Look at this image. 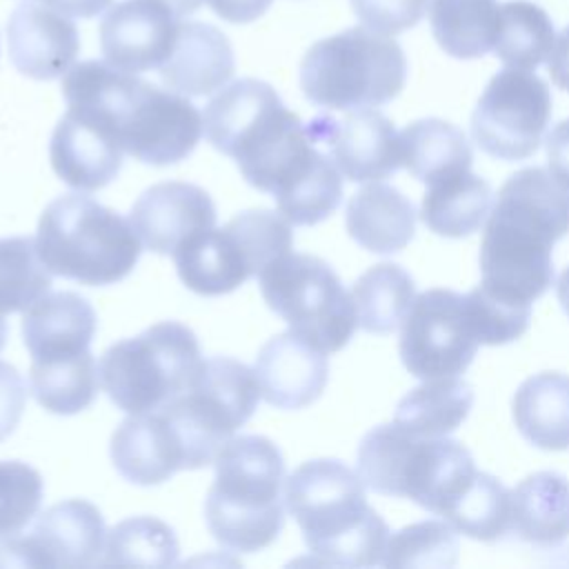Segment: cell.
I'll return each instance as SVG.
<instances>
[{
  "label": "cell",
  "mask_w": 569,
  "mask_h": 569,
  "mask_svg": "<svg viewBox=\"0 0 569 569\" xmlns=\"http://www.w3.org/2000/svg\"><path fill=\"white\" fill-rule=\"evenodd\" d=\"M62 96L69 111L144 164L180 162L202 136V116L187 96L149 84L107 60L76 62L62 76Z\"/></svg>",
  "instance_id": "obj_1"
},
{
  "label": "cell",
  "mask_w": 569,
  "mask_h": 569,
  "mask_svg": "<svg viewBox=\"0 0 569 569\" xmlns=\"http://www.w3.org/2000/svg\"><path fill=\"white\" fill-rule=\"evenodd\" d=\"M567 233L569 189L542 167L511 173L480 240V284L531 305L551 287V247Z\"/></svg>",
  "instance_id": "obj_2"
},
{
  "label": "cell",
  "mask_w": 569,
  "mask_h": 569,
  "mask_svg": "<svg viewBox=\"0 0 569 569\" xmlns=\"http://www.w3.org/2000/svg\"><path fill=\"white\" fill-rule=\"evenodd\" d=\"M213 149L236 160L244 180L276 198L291 191L325 158L307 124L284 107L276 89L242 78L224 84L202 113Z\"/></svg>",
  "instance_id": "obj_3"
},
{
  "label": "cell",
  "mask_w": 569,
  "mask_h": 569,
  "mask_svg": "<svg viewBox=\"0 0 569 569\" xmlns=\"http://www.w3.org/2000/svg\"><path fill=\"white\" fill-rule=\"evenodd\" d=\"M284 507L309 551L340 567L380 565L389 527L369 507L365 482L340 460L318 458L284 480Z\"/></svg>",
  "instance_id": "obj_4"
},
{
  "label": "cell",
  "mask_w": 569,
  "mask_h": 569,
  "mask_svg": "<svg viewBox=\"0 0 569 569\" xmlns=\"http://www.w3.org/2000/svg\"><path fill=\"white\" fill-rule=\"evenodd\" d=\"M213 465L216 478L204 502L211 536L244 553L269 547L284 522L280 449L264 436H238L224 442Z\"/></svg>",
  "instance_id": "obj_5"
},
{
  "label": "cell",
  "mask_w": 569,
  "mask_h": 569,
  "mask_svg": "<svg viewBox=\"0 0 569 569\" xmlns=\"http://www.w3.org/2000/svg\"><path fill=\"white\" fill-rule=\"evenodd\" d=\"M478 469L458 440L416 438L396 422L373 427L358 447V476L382 496L409 498L442 516L471 485Z\"/></svg>",
  "instance_id": "obj_6"
},
{
  "label": "cell",
  "mask_w": 569,
  "mask_h": 569,
  "mask_svg": "<svg viewBox=\"0 0 569 569\" xmlns=\"http://www.w3.org/2000/svg\"><path fill=\"white\" fill-rule=\"evenodd\" d=\"M36 249L53 276L102 287L131 273L142 242L131 220L89 196L67 193L42 211Z\"/></svg>",
  "instance_id": "obj_7"
},
{
  "label": "cell",
  "mask_w": 569,
  "mask_h": 569,
  "mask_svg": "<svg viewBox=\"0 0 569 569\" xmlns=\"http://www.w3.org/2000/svg\"><path fill=\"white\" fill-rule=\"evenodd\" d=\"M405 80L400 44L365 24L318 40L300 62L307 100L333 111L380 107L402 91Z\"/></svg>",
  "instance_id": "obj_8"
},
{
  "label": "cell",
  "mask_w": 569,
  "mask_h": 569,
  "mask_svg": "<svg viewBox=\"0 0 569 569\" xmlns=\"http://www.w3.org/2000/svg\"><path fill=\"white\" fill-rule=\"evenodd\" d=\"M202 356L193 331L164 320L142 333L111 345L100 358V385L122 411H156L200 373Z\"/></svg>",
  "instance_id": "obj_9"
},
{
  "label": "cell",
  "mask_w": 569,
  "mask_h": 569,
  "mask_svg": "<svg viewBox=\"0 0 569 569\" xmlns=\"http://www.w3.org/2000/svg\"><path fill=\"white\" fill-rule=\"evenodd\" d=\"M291 222L276 211L251 209L224 227L207 229L173 251L176 269L187 289L200 296H222L276 258L291 251Z\"/></svg>",
  "instance_id": "obj_10"
},
{
  "label": "cell",
  "mask_w": 569,
  "mask_h": 569,
  "mask_svg": "<svg viewBox=\"0 0 569 569\" xmlns=\"http://www.w3.org/2000/svg\"><path fill=\"white\" fill-rule=\"evenodd\" d=\"M258 280L269 309L320 351H340L351 340L358 327L353 298L322 258L289 251L267 264Z\"/></svg>",
  "instance_id": "obj_11"
},
{
  "label": "cell",
  "mask_w": 569,
  "mask_h": 569,
  "mask_svg": "<svg viewBox=\"0 0 569 569\" xmlns=\"http://www.w3.org/2000/svg\"><path fill=\"white\" fill-rule=\"evenodd\" d=\"M260 387L256 371L233 358H207L193 385L160 409L178 429L189 469L207 467L253 416Z\"/></svg>",
  "instance_id": "obj_12"
},
{
  "label": "cell",
  "mask_w": 569,
  "mask_h": 569,
  "mask_svg": "<svg viewBox=\"0 0 569 569\" xmlns=\"http://www.w3.org/2000/svg\"><path fill=\"white\" fill-rule=\"evenodd\" d=\"M549 118L547 82L531 71L507 67L485 87L471 113V136L498 160H525L538 151Z\"/></svg>",
  "instance_id": "obj_13"
},
{
  "label": "cell",
  "mask_w": 569,
  "mask_h": 569,
  "mask_svg": "<svg viewBox=\"0 0 569 569\" xmlns=\"http://www.w3.org/2000/svg\"><path fill=\"white\" fill-rule=\"evenodd\" d=\"M478 345L465 296L436 287L413 298L402 320L398 349L411 376L431 380L465 373Z\"/></svg>",
  "instance_id": "obj_14"
},
{
  "label": "cell",
  "mask_w": 569,
  "mask_h": 569,
  "mask_svg": "<svg viewBox=\"0 0 569 569\" xmlns=\"http://www.w3.org/2000/svg\"><path fill=\"white\" fill-rule=\"evenodd\" d=\"M104 542L98 507L73 498L44 509L27 536H7L0 567H93L102 560Z\"/></svg>",
  "instance_id": "obj_15"
},
{
  "label": "cell",
  "mask_w": 569,
  "mask_h": 569,
  "mask_svg": "<svg viewBox=\"0 0 569 569\" xmlns=\"http://www.w3.org/2000/svg\"><path fill=\"white\" fill-rule=\"evenodd\" d=\"M307 131L351 182H376L402 167L400 133L376 109H353L340 120L322 113L307 122Z\"/></svg>",
  "instance_id": "obj_16"
},
{
  "label": "cell",
  "mask_w": 569,
  "mask_h": 569,
  "mask_svg": "<svg viewBox=\"0 0 569 569\" xmlns=\"http://www.w3.org/2000/svg\"><path fill=\"white\" fill-rule=\"evenodd\" d=\"M180 18L164 0H122L104 11L100 47L104 60L122 71L160 69L171 56Z\"/></svg>",
  "instance_id": "obj_17"
},
{
  "label": "cell",
  "mask_w": 569,
  "mask_h": 569,
  "mask_svg": "<svg viewBox=\"0 0 569 569\" xmlns=\"http://www.w3.org/2000/svg\"><path fill=\"white\" fill-rule=\"evenodd\" d=\"M142 247L169 253L200 231L216 224V207L209 193L189 182H160L147 189L129 216Z\"/></svg>",
  "instance_id": "obj_18"
},
{
  "label": "cell",
  "mask_w": 569,
  "mask_h": 569,
  "mask_svg": "<svg viewBox=\"0 0 569 569\" xmlns=\"http://www.w3.org/2000/svg\"><path fill=\"white\" fill-rule=\"evenodd\" d=\"M7 42L13 67L33 80L64 76L80 51L76 24L42 2H27L13 9L7 24Z\"/></svg>",
  "instance_id": "obj_19"
},
{
  "label": "cell",
  "mask_w": 569,
  "mask_h": 569,
  "mask_svg": "<svg viewBox=\"0 0 569 569\" xmlns=\"http://www.w3.org/2000/svg\"><path fill=\"white\" fill-rule=\"evenodd\" d=\"M111 460L122 478L142 487L189 469L182 438L162 409L129 413L111 436Z\"/></svg>",
  "instance_id": "obj_20"
},
{
  "label": "cell",
  "mask_w": 569,
  "mask_h": 569,
  "mask_svg": "<svg viewBox=\"0 0 569 569\" xmlns=\"http://www.w3.org/2000/svg\"><path fill=\"white\" fill-rule=\"evenodd\" d=\"M260 396L278 409H302L320 398L329 378L325 351L293 333L273 336L256 358Z\"/></svg>",
  "instance_id": "obj_21"
},
{
  "label": "cell",
  "mask_w": 569,
  "mask_h": 569,
  "mask_svg": "<svg viewBox=\"0 0 569 569\" xmlns=\"http://www.w3.org/2000/svg\"><path fill=\"white\" fill-rule=\"evenodd\" d=\"M233 69V49L220 29L204 22H180L173 51L158 71L167 89L189 98L222 89Z\"/></svg>",
  "instance_id": "obj_22"
},
{
  "label": "cell",
  "mask_w": 569,
  "mask_h": 569,
  "mask_svg": "<svg viewBox=\"0 0 569 569\" xmlns=\"http://www.w3.org/2000/svg\"><path fill=\"white\" fill-rule=\"evenodd\" d=\"M122 149L102 129L67 109L49 144L53 171L78 191L107 187L122 167Z\"/></svg>",
  "instance_id": "obj_23"
},
{
  "label": "cell",
  "mask_w": 569,
  "mask_h": 569,
  "mask_svg": "<svg viewBox=\"0 0 569 569\" xmlns=\"http://www.w3.org/2000/svg\"><path fill=\"white\" fill-rule=\"evenodd\" d=\"M93 333L96 311L73 291L47 293L22 316V338L31 360L82 353L89 349Z\"/></svg>",
  "instance_id": "obj_24"
},
{
  "label": "cell",
  "mask_w": 569,
  "mask_h": 569,
  "mask_svg": "<svg viewBox=\"0 0 569 569\" xmlns=\"http://www.w3.org/2000/svg\"><path fill=\"white\" fill-rule=\"evenodd\" d=\"M509 533L551 549L569 538V480L556 471H536L511 489Z\"/></svg>",
  "instance_id": "obj_25"
},
{
  "label": "cell",
  "mask_w": 569,
  "mask_h": 569,
  "mask_svg": "<svg viewBox=\"0 0 569 569\" xmlns=\"http://www.w3.org/2000/svg\"><path fill=\"white\" fill-rule=\"evenodd\" d=\"M347 231L367 251L396 253L416 231V209L396 187L371 182L356 191L347 204Z\"/></svg>",
  "instance_id": "obj_26"
},
{
  "label": "cell",
  "mask_w": 569,
  "mask_h": 569,
  "mask_svg": "<svg viewBox=\"0 0 569 569\" xmlns=\"http://www.w3.org/2000/svg\"><path fill=\"white\" fill-rule=\"evenodd\" d=\"M518 431L545 451L569 449V376L540 371L520 382L511 400Z\"/></svg>",
  "instance_id": "obj_27"
},
{
  "label": "cell",
  "mask_w": 569,
  "mask_h": 569,
  "mask_svg": "<svg viewBox=\"0 0 569 569\" xmlns=\"http://www.w3.org/2000/svg\"><path fill=\"white\" fill-rule=\"evenodd\" d=\"M491 187L485 178L462 171L429 182L420 218L438 236L467 238L482 227L491 211Z\"/></svg>",
  "instance_id": "obj_28"
},
{
  "label": "cell",
  "mask_w": 569,
  "mask_h": 569,
  "mask_svg": "<svg viewBox=\"0 0 569 569\" xmlns=\"http://www.w3.org/2000/svg\"><path fill=\"white\" fill-rule=\"evenodd\" d=\"M402 167L422 182H436L471 169L473 153L467 136L440 118H422L400 131Z\"/></svg>",
  "instance_id": "obj_29"
},
{
  "label": "cell",
  "mask_w": 569,
  "mask_h": 569,
  "mask_svg": "<svg viewBox=\"0 0 569 569\" xmlns=\"http://www.w3.org/2000/svg\"><path fill=\"white\" fill-rule=\"evenodd\" d=\"M473 405V389L458 376L431 378L411 389L396 407L393 422L416 438H440L456 431Z\"/></svg>",
  "instance_id": "obj_30"
},
{
  "label": "cell",
  "mask_w": 569,
  "mask_h": 569,
  "mask_svg": "<svg viewBox=\"0 0 569 569\" xmlns=\"http://www.w3.org/2000/svg\"><path fill=\"white\" fill-rule=\"evenodd\" d=\"M100 369L91 351H82L64 358L31 360L29 387L51 413L71 416L87 409L98 393Z\"/></svg>",
  "instance_id": "obj_31"
},
{
  "label": "cell",
  "mask_w": 569,
  "mask_h": 569,
  "mask_svg": "<svg viewBox=\"0 0 569 569\" xmlns=\"http://www.w3.org/2000/svg\"><path fill=\"white\" fill-rule=\"evenodd\" d=\"M429 24L445 53L473 60L491 51L498 20L496 0H429Z\"/></svg>",
  "instance_id": "obj_32"
},
{
  "label": "cell",
  "mask_w": 569,
  "mask_h": 569,
  "mask_svg": "<svg viewBox=\"0 0 569 569\" xmlns=\"http://www.w3.org/2000/svg\"><path fill=\"white\" fill-rule=\"evenodd\" d=\"M553 42V22L542 7L529 0H511L498 4L491 51L502 64L531 71L549 58Z\"/></svg>",
  "instance_id": "obj_33"
},
{
  "label": "cell",
  "mask_w": 569,
  "mask_h": 569,
  "mask_svg": "<svg viewBox=\"0 0 569 569\" xmlns=\"http://www.w3.org/2000/svg\"><path fill=\"white\" fill-rule=\"evenodd\" d=\"M358 327L369 333H391L402 325L416 298L413 278L393 262H380L367 269L353 284Z\"/></svg>",
  "instance_id": "obj_34"
},
{
  "label": "cell",
  "mask_w": 569,
  "mask_h": 569,
  "mask_svg": "<svg viewBox=\"0 0 569 569\" xmlns=\"http://www.w3.org/2000/svg\"><path fill=\"white\" fill-rule=\"evenodd\" d=\"M442 520L473 540L496 542L509 533L511 491L491 473L478 471Z\"/></svg>",
  "instance_id": "obj_35"
},
{
  "label": "cell",
  "mask_w": 569,
  "mask_h": 569,
  "mask_svg": "<svg viewBox=\"0 0 569 569\" xmlns=\"http://www.w3.org/2000/svg\"><path fill=\"white\" fill-rule=\"evenodd\" d=\"M178 558V538L173 529L151 516L122 520L107 533L100 565H140L169 567Z\"/></svg>",
  "instance_id": "obj_36"
},
{
  "label": "cell",
  "mask_w": 569,
  "mask_h": 569,
  "mask_svg": "<svg viewBox=\"0 0 569 569\" xmlns=\"http://www.w3.org/2000/svg\"><path fill=\"white\" fill-rule=\"evenodd\" d=\"M49 287L51 271L36 249V238H0V316L29 309Z\"/></svg>",
  "instance_id": "obj_37"
},
{
  "label": "cell",
  "mask_w": 569,
  "mask_h": 569,
  "mask_svg": "<svg viewBox=\"0 0 569 569\" xmlns=\"http://www.w3.org/2000/svg\"><path fill=\"white\" fill-rule=\"evenodd\" d=\"M458 536L447 520H422L391 533L385 547V567H453Z\"/></svg>",
  "instance_id": "obj_38"
},
{
  "label": "cell",
  "mask_w": 569,
  "mask_h": 569,
  "mask_svg": "<svg viewBox=\"0 0 569 569\" xmlns=\"http://www.w3.org/2000/svg\"><path fill=\"white\" fill-rule=\"evenodd\" d=\"M465 307L473 336L480 345H507L529 329L531 305L493 293L482 284H476L465 296Z\"/></svg>",
  "instance_id": "obj_39"
},
{
  "label": "cell",
  "mask_w": 569,
  "mask_h": 569,
  "mask_svg": "<svg viewBox=\"0 0 569 569\" xmlns=\"http://www.w3.org/2000/svg\"><path fill=\"white\" fill-rule=\"evenodd\" d=\"M42 502L40 473L20 460H0V538L18 533Z\"/></svg>",
  "instance_id": "obj_40"
},
{
  "label": "cell",
  "mask_w": 569,
  "mask_h": 569,
  "mask_svg": "<svg viewBox=\"0 0 569 569\" xmlns=\"http://www.w3.org/2000/svg\"><path fill=\"white\" fill-rule=\"evenodd\" d=\"M356 18L385 36L402 33L420 22L429 0H349Z\"/></svg>",
  "instance_id": "obj_41"
},
{
  "label": "cell",
  "mask_w": 569,
  "mask_h": 569,
  "mask_svg": "<svg viewBox=\"0 0 569 569\" xmlns=\"http://www.w3.org/2000/svg\"><path fill=\"white\" fill-rule=\"evenodd\" d=\"M27 405V382L9 362H0V442L13 433Z\"/></svg>",
  "instance_id": "obj_42"
},
{
  "label": "cell",
  "mask_w": 569,
  "mask_h": 569,
  "mask_svg": "<svg viewBox=\"0 0 569 569\" xmlns=\"http://www.w3.org/2000/svg\"><path fill=\"white\" fill-rule=\"evenodd\" d=\"M549 171L553 178L569 189V118L558 122L545 140Z\"/></svg>",
  "instance_id": "obj_43"
},
{
  "label": "cell",
  "mask_w": 569,
  "mask_h": 569,
  "mask_svg": "<svg viewBox=\"0 0 569 569\" xmlns=\"http://www.w3.org/2000/svg\"><path fill=\"white\" fill-rule=\"evenodd\" d=\"M273 0H207L211 11L233 24H247L264 16Z\"/></svg>",
  "instance_id": "obj_44"
},
{
  "label": "cell",
  "mask_w": 569,
  "mask_h": 569,
  "mask_svg": "<svg viewBox=\"0 0 569 569\" xmlns=\"http://www.w3.org/2000/svg\"><path fill=\"white\" fill-rule=\"evenodd\" d=\"M549 76L556 87L569 91V27H565L549 53Z\"/></svg>",
  "instance_id": "obj_45"
},
{
  "label": "cell",
  "mask_w": 569,
  "mask_h": 569,
  "mask_svg": "<svg viewBox=\"0 0 569 569\" xmlns=\"http://www.w3.org/2000/svg\"><path fill=\"white\" fill-rule=\"evenodd\" d=\"M67 18H93L104 13L113 0H38Z\"/></svg>",
  "instance_id": "obj_46"
},
{
  "label": "cell",
  "mask_w": 569,
  "mask_h": 569,
  "mask_svg": "<svg viewBox=\"0 0 569 569\" xmlns=\"http://www.w3.org/2000/svg\"><path fill=\"white\" fill-rule=\"evenodd\" d=\"M556 293H558V302H560L562 311L569 316V267L560 273L558 284H556Z\"/></svg>",
  "instance_id": "obj_47"
},
{
  "label": "cell",
  "mask_w": 569,
  "mask_h": 569,
  "mask_svg": "<svg viewBox=\"0 0 569 569\" xmlns=\"http://www.w3.org/2000/svg\"><path fill=\"white\" fill-rule=\"evenodd\" d=\"M173 11H176V16L178 18H182V16H189V13H193L202 2H207V0H164Z\"/></svg>",
  "instance_id": "obj_48"
},
{
  "label": "cell",
  "mask_w": 569,
  "mask_h": 569,
  "mask_svg": "<svg viewBox=\"0 0 569 569\" xmlns=\"http://www.w3.org/2000/svg\"><path fill=\"white\" fill-rule=\"evenodd\" d=\"M4 340H7V322H4V316H0V351L4 347Z\"/></svg>",
  "instance_id": "obj_49"
}]
</instances>
